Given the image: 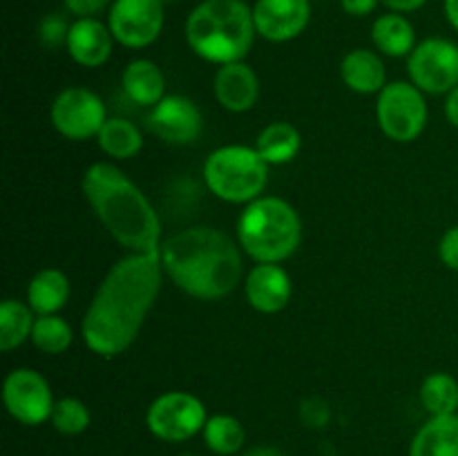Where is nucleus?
I'll return each mask as SVG.
<instances>
[{
    "label": "nucleus",
    "mask_w": 458,
    "mask_h": 456,
    "mask_svg": "<svg viewBox=\"0 0 458 456\" xmlns=\"http://www.w3.org/2000/svg\"><path fill=\"white\" fill-rule=\"evenodd\" d=\"M146 125L155 137L170 146H191L201 137L204 116L192 98L165 94L146 116Z\"/></svg>",
    "instance_id": "obj_13"
},
{
    "label": "nucleus",
    "mask_w": 458,
    "mask_h": 456,
    "mask_svg": "<svg viewBox=\"0 0 458 456\" xmlns=\"http://www.w3.org/2000/svg\"><path fill=\"white\" fill-rule=\"evenodd\" d=\"M407 74L420 92L447 97L458 88V45L443 36L420 40L407 56Z\"/></svg>",
    "instance_id": "obj_9"
},
{
    "label": "nucleus",
    "mask_w": 458,
    "mask_h": 456,
    "mask_svg": "<svg viewBox=\"0 0 458 456\" xmlns=\"http://www.w3.org/2000/svg\"><path fill=\"white\" fill-rule=\"evenodd\" d=\"M114 0H63L65 9L76 18H97L98 13L112 7Z\"/></svg>",
    "instance_id": "obj_31"
},
{
    "label": "nucleus",
    "mask_w": 458,
    "mask_h": 456,
    "mask_svg": "<svg viewBox=\"0 0 458 456\" xmlns=\"http://www.w3.org/2000/svg\"><path fill=\"white\" fill-rule=\"evenodd\" d=\"M410 456H458V414L429 416L411 438Z\"/></svg>",
    "instance_id": "obj_20"
},
{
    "label": "nucleus",
    "mask_w": 458,
    "mask_h": 456,
    "mask_svg": "<svg viewBox=\"0 0 458 456\" xmlns=\"http://www.w3.org/2000/svg\"><path fill=\"white\" fill-rule=\"evenodd\" d=\"M213 94L219 106L233 114L253 110L259 98V79L244 61L219 65L213 76Z\"/></svg>",
    "instance_id": "obj_17"
},
{
    "label": "nucleus",
    "mask_w": 458,
    "mask_h": 456,
    "mask_svg": "<svg viewBox=\"0 0 458 456\" xmlns=\"http://www.w3.org/2000/svg\"><path fill=\"white\" fill-rule=\"evenodd\" d=\"M443 12H445L447 22L458 31V0H443Z\"/></svg>",
    "instance_id": "obj_36"
},
{
    "label": "nucleus",
    "mask_w": 458,
    "mask_h": 456,
    "mask_svg": "<svg viewBox=\"0 0 458 456\" xmlns=\"http://www.w3.org/2000/svg\"><path fill=\"white\" fill-rule=\"evenodd\" d=\"M255 150L268 165L291 164L302 150V134L289 121H273L259 130Z\"/></svg>",
    "instance_id": "obj_23"
},
{
    "label": "nucleus",
    "mask_w": 458,
    "mask_h": 456,
    "mask_svg": "<svg viewBox=\"0 0 458 456\" xmlns=\"http://www.w3.org/2000/svg\"><path fill=\"white\" fill-rule=\"evenodd\" d=\"M49 423L63 436H79V434H83L89 427L92 414H89V407L81 398L63 396L54 405Z\"/></svg>",
    "instance_id": "obj_29"
},
{
    "label": "nucleus",
    "mask_w": 458,
    "mask_h": 456,
    "mask_svg": "<svg viewBox=\"0 0 458 456\" xmlns=\"http://www.w3.org/2000/svg\"><path fill=\"white\" fill-rule=\"evenodd\" d=\"M49 121L61 137L70 141H88L98 137L107 121V110L97 92L83 85H72L54 97Z\"/></svg>",
    "instance_id": "obj_10"
},
{
    "label": "nucleus",
    "mask_w": 458,
    "mask_h": 456,
    "mask_svg": "<svg viewBox=\"0 0 458 456\" xmlns=\"http://www.w3.org/2000/svg\"><path fill=\"white\" fill-rule=\"evenodd\" d=\"M235 240L255 264H282L300 249L302 219L286 199L262 195L242 208Z\"/></svg>",
    "instance_id": "obj_5"
},
{
    "label": "nucleus",
    "mask_w": 458,
    "mask_h": 456,
    "mask_svg": "<svg viewBox=\"0 0 458 456\" xmlns=\"http://www.w3.org/2000/svg\"><path fill=\"white\" fill-rule=\"evenodd\" d=\"M206 447L217 456H237L246 443V429L235 416L231 414H215L208 416L204 425Z\"/></svg>",
    "instance_id": "obj_26"
},
{
    "label": "nucleus",
    "mask_w": 458,
    "mask_h": 456,
    "mask_svg": "<svg viewBox=\"0 0 458 456\" xmlns=\"http://www.w3.org/2000/svg\"><path fill=\"white\" fill-rule=\"evenodd\" d=\"M114 43V36L106 22L98 18H76L67 31L65 49L76 65L97 70L110 61Z\"/></svg>",
    "instance_id": "obj_16"
},
{
    "label": "nucleus",
    "mask_w": 458,
    "mask_h": 456,
    "mask_svg": "<svg viewBox=\"0 0 458 456\" xmlns=\"http://www.w3.org/2000/svg\"><path fill=\"white\" fill-rule=\"evenodd\" d=\"M389 12H396V13H411V12H419L428 0H380Z\"/></svg>",
    "instance_id": "obj_34"
},
{
    "label": "nucleus",
    "mask_w": 458,
    "mask_h": 456,
    "mask_svg": "<svg viewBox=\"0 0 458 456\" xmlns=\"http://www.w3.org/2000/svg\"><path fill=\"white\" fill-rule=\"evenodd\" d=\"M378 3L380 0H340V7H343L344 13H349V16L362 18L369 16V13L378 7Z\"/></svg>",
    "instance_id": "obj_33"
},
{
    "label": "nucleus",
    "mask_w": 458,
    "mask_h": 456,
    "mask_svg": "<svg viewBox=\"0 0 458 456\" xmlns=\"http://www.w3.org/2000/svg\"><path fill=\"white\" fill-rule=\"evenodd\" d=\"M3 402L7 414L27 427L47 423L56 405L47 378L31 367H16L4 376Z\"/></svg>",
    "instance_id": "obj_11"
},
{
    "label": "nucleus",
    "mask_w": 458,
    "mask_h": 456,
    "mask_svg": "<svg viewBox=\"0 0 458 456\" xmlns=\"http://www.w3.org/2000/svg\"><path fill=\"white\" fill-rule=\"evenodd\" d=\"M246 302L262 316L284 311L293 295V282L282 264H255L244 277Z\"/></svg>",
    "instance_id": "obj_15"
},
{
    "label": "nucleus",
    "mask_w": 458,
    "mask_h": 456,
    "mask_svg": "<svg viewBox=\"0 0 458 456\" xmlns=\"http://www.w3.org/2000/svg\"><path fill=\"white\" fill-rule=\"evenodd\" d=\"M253 21L258 36L268 43H289L307 30L311 0H255Z\"/></svg>",
    "instance_id": "obj_14"
},
{
    "label": "nucleus",
    "mask_w": 458,
    "mask_h": 456,
    "mask_svg": "<svg viewBox=\"0 0 458 456\" xmlns=\"http://www.w3.org/2000/svg\"><path fill=\"white\" fill-rule=\"evenodd\" d=\"M445 116L454 128H458V88L445 97Z\"/></svg>",
    "instance_id": "obj_35"
},
{
    "label": "nucleus",
    "mask_w": 458,
    "mask_h": 456,
    "mask_svg": "<svg viewBox=\"0 0 458 456\" xmlns=\"http://www.w3.org/2000/svg\"><path fill=\"white\" fill-rule=\"evenodd\" d=\"M340 79L352 92L369 97V94H380V89L387 85V67L378 52L358 47L344 54L340 63Z\"/></svg>",
    "instance_id": "obj_18"
},
{
    "label": "nucleus",
    "mask_w": 458,
    "mask_h": 456,
    "mask_svg": "<svg viewBox=\"0 0 458 456\" xmlns=\"http://www.w3.org/2000/svg\"><path fill=\"white\" fill-rule=\"evenodd\" d=\"M371 43H374L376 52L385 54L389 58H405L414 52L416 43V30L405 13L389 12L383 13L371 25Z\"/></svg>",
    "instance_id": "obj_22"
},
{
    "label": "nucleus",
    "mask_w": 458,
    "mask_h": 456,
    "mask_svg": "<svg viewBox=\"0 0 458 456\" xmlns=\"http://www.w3.org/2000/svg\"><path fill=\"white\" fill-rule=\"evenodd\" d=\"M240 456H284L282 454L277 447H271V445H259V447H253V450L244 452V454Z\"/></svg>",
    "instance_id": "obj_37"
},
{
    "label": "nucleus",
    "mask_w": 458,
    "mask_h": 456,
    "mask_svg": "<svg viewBox=\"0 0 458 456\" xmlns=\"http://www.w3.org/2000/svg\"><path fill=\"white\" fill-rule=\"evenodd\" d=\"M164 0H114L107 9V27L128 49L150 47L164 31Z\"/></svg>",
    "instance_id": "obj_12"
},
{
    "label": "nucleus",
    "mask_w": 458,
    "mask_h": 456,
    "mask_svg": "<svg viewBox=\"0 0 458 456\" xmlns=\"http://www.w3.org/2000/svg\"><path fill=\"white\" fill-rule=\"evenodd\" d=\"M81 188L89 208L116 244L128 253H159L164 244L159 215L123 170L97 161L83 173Z\"/></svg>",
    "instance_id": "obj_3"
},
{
    "label": "nucleus",
    "mask_w": 458,
    "mask_h": 456,
    "mask_svg": "<svg viewBox=\"0 0 458 456\" xmlns=\"http://www.w3.org/2000/svg\"><path fill=\"white\" fill-rule=\"evenodd\" d=\"M36 313L31 307L21 300L7 298L0 304V349L4 353L13 351L27 340H31Z\"/></svg>",
    "instance_id": "obj_25"
},
{
    "label": "nucleus",
    "mask_w": 458,
    "mask_h": 456,
    "mask_svg": "<svg viewBox=\"0 0 458 456\" xmlns=\"http://www.w3.org/2000/svg\"><path fill=\"white\" fill-rule=\"evenodd\" d=\"M179 456H192V454H179Z\"/></svg>",
    "instance_id": "obj_38"
},
{
    "label": "nucleus",
    "mask_w": 458,
    "mask_h": 456,
    "mask_svg": "<svg viewBox=\"0 0 458 456\" xmlns=\"http://www.w3.org/2000/svg\"><path fill=\"white\" fill-rule=\"evenodd\" d=\"M255 36L253 7L244 0H201L186 18L188 47L217 67L244 61Z\"/></svg>",
    "instance_id": "obj_4"
},
{
    "label": "nucleus",
    "mask_w": 458,
    "mask_h": 456,
    "mask_svg": "<svg viewBox=\"0 0 458 456\" xmlns=\"http://www.w3.org/2000/svg\"><path fill=\"white\" fill-rule=\"evenodd\" d=\"M97 143L103 155L116 161H125L143 150V134L132 121L123 119V116H107L101 132H98Z\"/></svg>",
    "instance_id": "obj_24"
},
{
    "label": "nucleus",
    "mask_w": 458,
    "mask_h": 456,
    "mask_svg": "<svg viewBox=\"0 0 458 456\" xmlns=\"http://www.w3.org/2000/svg\"><path fill=\"white\" fill-rule=\"evenodd\" d=\"M244 250L235 237L213 226H192L161 244L164 275L204 302L228 298L244 282Z\"/></svg>",
    "instance_id": "obj_2"
},
{
    "label": "nucleus",
    "mask_w": 458,
    "mask_h": 456,
    "mask_svg": "<svg viewBox=\"0 0 458 456\" xmlns=\"http://www.w3.org/2000/svg\"><path fill=\"white\" fill-rule=\"evenodd\" d=\"M125 97L141 107H155L165 97V76L150 58H137L125 65L121 74Z\"/></svg>",
    "instance_id": "obj_19"
},
{
    "label": "nucleus",
    "mask_w": 458,
    "mask_h": 456,
    "mask_svg": "<svg viewBox=\"0 0 458 456\" xmlns=\"http://www.w3.org/2000/svg\"><path fill=\"white\" fill-rule=\"evenodd\" d=\"M420 405L429 416L458 414V380L447 371H434L420 383Z\"/></svg>",
    "instance_id": "obj_27"
},
{
    "label": "nucleus",
    "mask_w": 458,
    "mask_h": 456,
    "mask_svg": "<svg viewBox=\"0 0 458 456\" xmlns=\"http://www.w3.org/2000/svg\"><path fill=\"white\" fill-rule=\"evenodd\" d=\"M72 293L70 277L61 268H40L27 284V300L36 316H54L67 304Z\"/></svg>",
    "instance_id": "obj_21"
},
{
    "label": "nucleus",
    "mask_w": 458,
    "mask_h": 456,
    "mask_svg": "<svg viewBox=\"0 0 458 456\" xmlns=\"http://www.w3.org/2000/svg\"><path fill=\"white\" fill-rule=\"evenodd\" d=\"M268 168L271 165L259 156L255 146H219L206 156L204 183L217 199L226 204L246 206L264 195L268 186Z\"/></svg>",
    "instance_id": "obj_6"
},
{
    "label": "nucleus",
    "mask_w": 458,
    "mask_h": 456,
    "mask_svg": "<svg viewBox=\"0 0 458 456\" xmlns=\"http://www.w3.org/2000/svg\"><path fill=\"white\" fill-rule=\"evenodd\" d=\"M74 342V329L65 317L58 313L54 316H36L34 331H31V344L47 356L65 353Z\"/></svg>",
    "instance_id": "obj_28"
},
{
    "label": "nucleus",
    "mask_w": 458,
    "mask_h": 456,
    "mask_svg": "<svg viewBox=\"0 0 458 456\" xmlns=\"http://www.w3.org/2000/svg\"><path fill=\"white\" fill-rule=\"evenodd\" d=\"M438 258L450 271L458 273V224L443 232L441 241H438Z\"/></svg>",
    "instance_id": "obj_30"
},
{
    "label": "nucleus",
    "mask_w": 458,
    "mask_h": 456,
    "mask_svg": "<svg viewBox=\"0 0 458 456\" xmlns=\"http://www.w3.org/2000/svg\"><path fill=\"white\" fill-rule=\"evenodd\" d=\"M161 275L159 253H128L112 264L81 322L83 342L94 356L112 360L132 347L159 298Z\"/></svg>",
    "instance_id": "obj_1"
},
{
    "label": "nucleus",
    "mask_w": 458,
    "mask_h": 456,
    "mask_svg": "<svg viewBox=\"0 0 458 456\" xmlns=\"http://www.w3.org/2000/svg\"><path fill=\"white\" fill-rule=\"evenodd\" d=\"M208 411L195 393L173 389L150 402L146 411V427L164 443H186L204 432Z\"/></svg>",
    "instance_id": "obj_8"
},
{
    "label": "nucleus",
    "mask_w": 458,
    "mask_h": 456,
    "mask_svg": "<svg viewBox=\"0 0 458 456\" xmlns=\"http://www.w3.org/2000/svg\"><path fill=\"white\" fill-rule=\"evenodd\" d=\"M67 31H70V25H65L61 16H47L40 25V36L49 45H65Z\"/></svg>",
    "instance_id": "obj_32"
},
{
    "label": "nucleus",
    "mask_w": 458,
    "mask_h": 456,
    "mask_svg": "<svg viewBox=\"0 0 458 456\" xmlns=\"http://www.w3.org/2000/svg\"><path fill=\"white\" fill-rule=\"evenodd\" d=\"M376 121L389 141H416L429 121L425 92H420L411 80H392L376 94Z\"/></svg>",
    "instance_id": "obj_7"
}]
</instances>
